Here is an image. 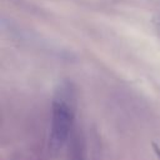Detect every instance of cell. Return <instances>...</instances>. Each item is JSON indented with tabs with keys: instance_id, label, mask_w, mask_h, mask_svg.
Here are the masks:
<instances>
[{
	"instance_id": "1",
	"label": "cell",
	"mask_w": 160,
	"mask_h": 160,
	"mask_svg": "<svg viewBox=\"0 0 160 160\" xmlns=\"http://www.w3.org/2000/svg\"><path fill=\"white\" fill-rule=\"evenodd\" d=\"M74 92L70 84L62 82L55 90L52 99L50 142L54 149H60L69 139L74 124Z\"/></svg>"
},
{
	"instance_id": "2",
	"label": "cell",
	"mask_w": 160,
	"mask_h": 160,
	"mask_svg": "<svg viewBox=\"0 0 160 160\" xmlns=\"http://www.w3.org/2000/svg\"><path fill=\"white\" fill-rule=\"evenodd\" d=\"M154 150H155V154H156V156H158V159L160 160V148L156 145V144H154Z\"/></svg>"
}]
</instances>
